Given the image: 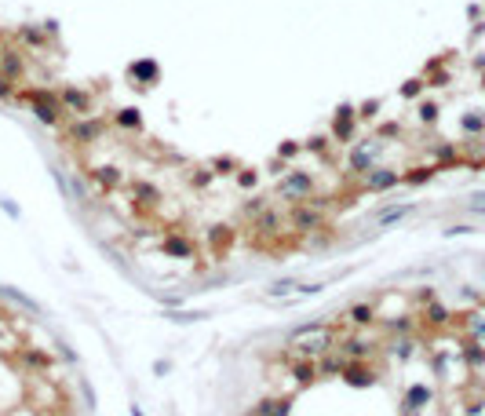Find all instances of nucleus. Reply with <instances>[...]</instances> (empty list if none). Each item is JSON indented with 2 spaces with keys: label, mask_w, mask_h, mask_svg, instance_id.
Segmentation results:
<instances>
[{
  "label": "nucleus",
  "mask_w": 485,
  "mask_h": 416,
  "mask_svg": "<svg viewBox=\"0 0 485 416\" xmlns=\"http://www.w3.org/2000/svg\"><path fill=\"white\" fill-rule=\"evenodd\" d=\"M19 99L33 106V114L44 124H59L62 114H66V106H62V99H59L52 88H26V91H19Z\"/></svg>",
  "instance_id": "1"
},
{
  "label": "nucleus",
  "mask_w": 485,
  "mask_h": 416,
  "mask_svg": "<svg viewBox=\"0 0 485 416\" xmlns=\"http://www.w3.org/2000/svg\"><path fill=\"white\" fill-rule=\"evenodd\" d=\"M288 223H292L299 234H318V230H325V212H321V205H314V201H299L288 208Z\"/></svg>",
  "instance_id": "2"
},
{
  "label": "nucleus",
  "mask_w": 485,
  "mask_h": 416,
  "mask_svg": "<svg viewBox=\"0 0 485 416\" xmlns=\"http://www.w3.org/2000/svg\"><path fill=\"white\" fill-rule=\"evenodd\" d=\"M278 194L288 198V201H311L314 198V175L311 172H288L281 175V183H278Z\"/></svg>",
  "instance_id": "3"
},
{
  "label": "nucleus",
  "mask_w": 485,
  "mask_h": 416,
  "mask_svg": "<svg viewBox=\"0 0 485 416\" xmlns=\"http://www.w3.org/2000/svg\"><path fill=\"white\" fill-rule=\"evenodd\" d=\"M376 139H368V142H361V147H354L350 154H347V168H350V175H365V172H373L376 168Z\"/></svg>",
  "instance_id": "4"
},
{
  "label": "nucleus",
  "mask_w": 485,
  "mask_h": 416,
  "mask_svg": "<svg viewBox=\"0 0 485 416\" xmlns=\"http://www.w3.org/2000/svg\"><path fill=\"white\" fill-rule=\"evenodd\" d=\"M103 132H106V121H99V117H88L84 121V117H80L70 132H66V139L70 142H91V139H99Z\"/></svg>",
  "instance_id": "5"
},
{
  "label": "nucleus",
  "mask_w": 485,
  "mask_h": 416,
  "mask_svg": "<svg viewBox=\"0 0 485 416\" xmlns=\"http://www.w3.org/2000/svg\"><path fill=\"white\" fill-rule=\"evenodd\" d=\"M59 99H62V106H66V114L88 117V110H91V95H88V91H80V88H62Z\"/></svg>",
  "instance_id": "6"
},
{
  "label": "nucleus",
  "mask_w": 485,
  "mask_h": 416,
  "mask_svg": "<svg viewBox=\"0 0 485 416\" xmlns=\"http://www.w3.org/2000/svg\"><path fill=\"white\" fill-rule=\"evenodd\" d=\"M401 183V175L391 172V168H373V172H365V190H376V194H383V190H391Z\"/></svg>",
  "instance_id": "7"
},
{
  "label": "nucleus",
  "mask_w": 485,
  "mask_h": 416,
  "mask_svg": "<svg viewBox=\"0 0 485 416\" xmlns=\"http://www.w3.org/2000/svg\"><path fill=\"white\" fill-rule=\"evenodd\" d=\"M234 245V230L226 227V223H216L212 230H208V248H212V255H226Z\"/></svg>",
  "instance_id": "8"
},
{
  "label": "nucleus",
  "mask_w": 485,
  "mask_h": 416,
  "mask_svg": "<svg viewBox=\"0 0 485 416\" xmlns=\"http://www.w3.org/2000/svg\"><path fill=\"white\" fill-rule=\"evenodd\" d=\"M354 135V106H339L336 110V121H332V139L336 142H347Z\"/></svg>",
  "instance_id": "9"
},
{
  "label": "nucleus",
  "mask_w": 485,
  "mask_h": 416,
  "mask_svg": "<svg viewBox=\"0 0 485 416\" xmlns=\"http://www.w3.org/2000/svg\"><path fill=\"white\" fill-rule=\"evenodd\" d=\"M343 380L354 383V387H368V383H376V373L368 369V365H361V362H347L343 365Z\"/></svg>",
  "instance_id": "10"
},
{
  "label": "nucleus",
  "mask_w": 485,
  "mask_h": 416,
  "mask_svg": "<svg viewBox=\"0 0 485 416\" xmlns=\"http://www.w3.org/2000/svg\"><path fill=\"white\" fill-rule=\"evenodd\" d=\"M22 70H26V59L19 52H11V47H8V52H0V73H4L8 81H19Z\"/></svg>",
  "instance_id": "11"
},
{
  "label": "nucleus",
  "mask_w": 485,
  "mask_h": 416,
  "mask_svg": "<svg viewBox=\"0 0 485 416\" xmlns=\"http://www.w3.org/2000/svg\"><path fill=\"white\" fill-rule=\"evenodd\" d=\"M165 252L175 255V260H193V242L183 234H168L165 237Z\"/></svg>",
  "instance_id": "12"
},
{
  "label": "nucleus",
  "mask_w": 485,
  "mask_h": 416,
  "mask_svg": "<svg viewBox=\"0 0 485 416\" xmlns=\"http://www.w3.org/2000/svg\"><path fill=\"white\" fill-rule=\"evenodd\" d=\"M285 223H288V216H281V212H270V208H267V212H260V216H255V230H260V234H281V227H285Z\"/></svg>",
  "instance_id": "13"
},
{
  "label": "nucleus",
  "mask_w": 485,
  "mask_h": 416,
  "mask_svg": "<svg viewBox=\"0 0 485 416\" xmlns=\"http://www.w3.org/2000/svg\"><path fill=\"white\" fill-rule=\"evenodd\" d=\"M449 318H452L449 307H445V303H438V299H431L427 307H424V322L434 325V329H445V325H449Z\"/></svg>",
  "instance_id": "14"
},
{
  "label": "nucleus",
  "mask_w": 485,
  "mask_h": 416,
  "mask_svg": "<svg viewBox=\"0 0 485 416\" xmlns=\"http://www.w3.org/2000/svg\"><path fill=\"white\" fill-rule=\"evenodd\" d=\"M132 198H135V205L157 208V205H161V190H157L154 183H135V186H132Z\"/></svg>",
  "instance_id": "15"
},
{
  "label": "nucleus",
  "mask_w": 485,
  "mask_h": 416,
  "mask_svg": "<svg viewBox=\"0 0 485 416\" xmlns=\"http://www.w3.org/2000/svg\"><path fill=\"white\" fill-rule=\"evenodd\" d=\"M339 350H343L350 362H365L368 355H373V347L361 343V340H339Z\"/></svg>",
  "instance_id": "16"
},
{
  "label": "nucleus",
  "mask_w": 485,
  "mask_h": 416,
  "mask_svg": "<svg viewBox=\"0 0 485 416\" xmlns=\"http://www.w3.org/2000/svg\"><path fill=\"white\" fill-rule=\"evenodd\" d=\"M132 77H135V81H147V84H157L161 66H157L154 59H147V62H135V66H132Z\"/></svg>",
  "instance_id": "17"
},
{
  "label": "nucleus",
  "mask_w": 485,
  "mask_h": 416,
  "mask_svg": "<svg viewBox=\"0 0 485 416\" xmlns=\"http://www.w3.org/2000/svg\"><path fill=\"white\" fill-rule=\"evenodd\" d=\"M431 387H424V383H416V387H409L405 391V406L409 409H424V406H431Z\"/></svg>",
  "instance_id": "18"
},
{
  "label": "nucleus",
  "mask_w": 485,
  "mask_h": 416,
  "mask_svg": "<svg viewBox=\"0 0 485 416\" xmlns=\"http://www.w3.org/2000/svg\"><path fill=\"white\" fill-rule=\"evenodd\" d=\"M91 179H95V183H103L106 190H113V186H121V183H124V175H121V168H110V165H106V168H95V172H91Z\"/></svg>",
  "instance_id": "19"
},
{
  "label": "nucleus",
  "mask_w": 485,
  "mask_h": 416,
  "mask_svg": "<svg viewBox=\"0 0 485 416\" xmlns=\"http://www.w3.org/2000/svg\"><path fill=\"white\" fill-rule=\"evenodd\" d=\"M350 322L354 325H373L376 322V307H373V303H358V307H350Z\"/></svg>",
  "instance_id": "20"
},
{
  "label": "nucleus",
  "mask_w": 485,
  "mask_h": 416,
  "mask_svg": "<svg viewBox=\"0 0 485 416\" xmlns=\"http://www.w3.org/2000/svg\"><path fill=\"white\" fill-rule=\"evenodd\" d=\"M460 128H463V132L467 135H482L485 132V114H482V110H471V114H463V121H460Z\"/></svg>",
  "instance_id": "21"
},
{
  "label": "nucleus",
  "mask_w": 485,
  "mask_h": 416,
  "mask_svg": "<svg viewBox=\"0 0 485 416\" xmlns=\"http://www.w3.org/2000/svg\"><path fill=\"white\" fill-rule=\"evenodd\" d=\"M434 172H438V165H424V168H412V172H405V175H401V179H405L409 186H419V183L434 179Z\"/></svg>",
  "instance_id": "22"
},
{
  "label": "nucleus",
  "mask_w": 485,
  "mask_h": 416,
  "mask_svg": "<svg viewBox=\"0 0 485 416\" xmlns=\"http://www.w3.org/2000/svg\"><path fill=\"white\" fill-rule=\"evenodd\" d=\"M292 373H296V380H299V383H311V380L318 376V365H314L311 358H296Z\"/></svg>",
  "instance_id": "23"
},
{
  "label": "nucleus",
  "mask_w": 485,
  "mask_h": 416,
  "mask_svg": "<svg viewBox=\"0 0 485 416\" xmlns=\"http://www.w3.org/2000/svg\"><path fill=\"white\" fill-rule=\"evenodd\" d=\"M463 358H467V365H475V369H482L485 365V347H482V340H471L463 347Z\"/></svg>",
  "instance_id": "24"
},
{
  "label": "nucleus",
  "mask_w": 485,
  "mask_h": 416,
  "mask_svg": "<svg viewBox=\"0 0 485 416\" xmlns=\"http://www.w3.org/2000/svg\"><path fill=\"white\" fill-rule=\"evenodd\" d=\"M431 154H434V161H438V165H456V147H452V142H445V147H434Z\"/></svg>",
  "instance_id": "25"
},
{
  "label": "nucleus",
  "mask_w": 485,
  "mask_h": 416,
  "mask_svg": "<svg viewBox=\"0 0 485 416\" xmlns=\"http://www.w3.org/2000/svg\"><path fill=\"white\" fill-rule=\"evenodd\" d=\"M212 175H216V172H212V165L193 168V172H190V183H193V186H208V183H212Z\"/></svg>",
  "instance_id": "26"
},
{
  "label": "nucleus",
  "mask_w": 485,
  "mask_h": 416,
  "mask_svg": "<svg viewBox=\"0 0 485 416\" xmlns=\"http://www.w3.org/2000/svg\"><path fill=\"white\" fill-rule=\"evenodd\" d=\"M267 208H270V201H267V198H248V201H245V216H248V219H255L260 212H267Z\"/></svg>",
  "instance_id": "27"
},
{
  "label": "nucleus",
  "mask_w": 485,
  "mask_h": 416,
  "mask_svg": "<svg viewBox=\"0 0 485 416\" xmlns=\"http://www.w3.org/2000/svg\"><path fill=\"white\" fill-rule=\"evenodd\" d=\"M113 121H117L121 128H142V117L135 114V110H121V114L113 117Z\"/></svg>",
  "instance_id": "28"
},
{
  "label": "nucleus",
  "mask_w": 485,
  "mask_h": 416,
  "mask_svg": "<svg viewBox=\"0 0 485 416\" xmlns=\"http://www.w3.org/2000/svg\"><path fill=\"white\" fill-rule=\"evenodd\" d=\"M438 114H442L438 103H419V121H424V124H434V121H438Z\"/></svg>",
  "instance_id": "29"
},
{
  "label": "nucleus",
  "mask_w": 485,
  "mask_h": 416,
  "mask_svg": "<svg viewBox=\"0 0 485 416\" xmlns=\"http://www.w3.org/2000/svg\"><path fill=\"white\" fill-rule=\"evenodd\" d=\"M234 168H237L234 157H216V161H212V172L216 175H234Z\"/></svg>",
  "instance_id": "30"
},
{
  "label": "nucleus",
  "mask_w": 485,
  "mask_h": 416,
  "mask_svg": "<svg viewBox=\"0 0 485 416\" xmlns=\"http://www.w3.org/2000/svg\"><path fill=\"white\" fill-rule=\"evenodd\" d=\"M22 362L26 365H37V369H47V365H52V362H47V355H40V350H22Z\"/></svg>",
  "instance_id": "31"
},
{
  "label": "nucleus",
  "mask_w": 485,
  "mask_h": 416,
  "mask_svg": "<svg viewBox=\"0 0 485 416\" xmlns=\"http://www.w3.org/2000/svg\"><path fill=\"white\" fill-rule=\"evenodd\" d=\"M19 40L40 47V44H44V34H40V29H33V26H26V29H19Z\"/></svg>",
  "instance_id": "32"
},
{
  "label": "nucleus",
  "mask_w": 485,
  "mask_h": 416,
  "mask_svg": "<svg viewBox=\"0 0 485 416\" xmlns=\"http://www.w3.org/2000/svg\"><path fill=\"white\" fill-rule=\"evenodd\" d=\"M471 336L485 343V314H471Z\"/></svg>",
  "instance_id": "33"
},
{
  "label": "nucleus",
  "mask_w": 485,
  "mask_h": 416,
  "mask_svg": "<svg viewBox=\"0 0 485 416\" xmlns=\"http://www.w3.org/2000/svg\"><path fill=\"white\" fill-rule=\"evenodd\" d=\"M306 150L311 154H329V135H314L311 142H306Z\"/></svg>",
  "instance_id": "34"
},
{
  "label": "nucleus",
  "mask_w": 485,
  "mask_h": 416,
  "mask_svg": "<svg viewBox=\"0 0 485 416\" xmlns=\"http://www.w3.org/2000/svg\"><path fill=\"white\" fill-rule=\"evenodd\" d=\"M419 91H424V81H419V77H416V81H405V84H401V95H405V99H416Z\"/></svg>",
  "instance_id": "35"
},
{
  "label": "nucleus",
  "mask_w": 485,
  "mask_h": 416,
  "mask_svg": "<svg viewBox=\"0 0 485 416\" xmlns=\"http://www.w3.org/2000/svg\"><path fill=\"white\" fill-rule=\"evenodd\" d=\"M343 365H347L343 358H325V362H321V369H318V373H343Z\"/></svg>",
  "instance_id": "36"
},
{
  "label": "nucleus",
  "mask_w": 485,
  "mask_h": 416,
  "mask_svg": "<svg viewBox=\"0 0 485 416\" xmlns=\"http://www.w3.org/2000/svg\"><path fill=\"white\" fill-rule=\"evenodd\" d=\"M237 183H241V186H255V183H260V175L248 172V168H241V172H237Z\"/></svg>",
  "instance_id": "37"
},
{
  "label": "nucleus",
  "mask_w": 485,
  "mask_h": 416,
  "mask_svg": "<svg viewBox=\"0 0 485 416\" xmlns=\"http://www.w3.org/2000/svg\"><path fill=\"white\" fill-rule=\"evenodd\" d=\"M394 355H398V358H409V355H412V340H398V343H394Z\"/></svg>",
  "instance_id": "38"
},
{
  "label": "nucleus",
  "mask_w": 485,
  "mask_h": 416,
  "mask_svg": "<svg viewBox=\"0 0 485 416\" xmlns=\"http://www.w3.org/2000/svg\"><path fill=\"white\" fill-rule=\"evenodd\" d=\"M376 110H380V103L368 99V103H361V114H358V117H376Z\"/></svg>",
  "instance_id": "39"
},
{
  "label": "nucleus",
  "mask_w": 485,
  "mask_h": 416,
  "mask_svg": "<svg viewBox=\"0 0 485 416\" xmlns=\"http://www.w3.org/2000/svg\"><path fill=\"white\" fill-rule=\"evenodd\" d=\"M391 329H394V332H409L412 322H409V318H398V322H391Z\"/></svg>",
  "instance_id": "40"
},
{
  "label": "nucleus",
  "mask_w": 485,
  "mask_h": 416,
  "mask_svg": "<svg viewBox=\"0 0 485 416\" xmlns=\"http://www.w3.org/2000/svg\"><path fill=\"white\" fill-rule=\"evenodd\" d=\"M11 84H15V81H8V77L0 73V99H8V95H11Z\"/></svg>",
  "instance_id": "41"
},
{
  "label": "nucleus",
  "mask_w": 485,
  "mask_h": 416,
  "mask_svg": "<svg viewBox=\"0 0 485 416\" xmlns=\"http://www.w3.org/2000/svg\"><path fill=\"white\" fill-rule=\"evenodd\" d=\"M292 154H299V147H296V142H285V147H281V157H292Z\"/></svg>",
  "instance_id": "42"
},
{
  "label": "nucleus",
  "mask_w": 485,
  "mask_h": 416,
  "mask_svg": "<svg viewBox=\"0 0 485 416\" xmlns=\"http://www.w3.org/2000/svg\"><path fill=\"white\" fill-rule=\"evenodd\" d=\"M482 88H485V77H482Z\"/></svg>",
  "instance_id": "43"
}]
</instances>
